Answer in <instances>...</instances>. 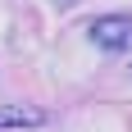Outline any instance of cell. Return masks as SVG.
<instances>
[{
	"label": "cell",
	"instance_id": "7a4b0ae2",
	"mask_svg": "<svg viewBox=\"0 0 132 132\" xmlns=\"http://www.w3.org/2000/svg\"><path fill=\"white\" fill-rule=\"evenodd\" d=\"M41 119H46L41 109H27V105H5V109H0V132H5V128H37Z\"/></svg>",
	"mask_w": 132,
	"mask_h": 132
},
{
	"label": "cell",
	"instance_id": "6da1fadb",
	"mask_svg": "<svg viewBox=\"0 0 132 132\" xmlns=\"http://www.w3.org/2000/svg\"><path fill=\"white\" fill-rule=\"evenodd\" d=\"M91 41L100 46V50H128L132 46V18H119V14L96 18L91 23Z\"/></svg>",
	"mask_w": 132,
	"mask_h": 132
}]
</instances>
